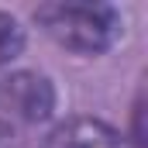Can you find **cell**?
<instances>
[{
  "label": "cell",
  "instance_id": "1",
  "mask_svg": "<svg viewBox=\"0 0 148 148\" xmlns=\"http://www.w3.org/2000/svg\"><path fill=\"white\" fill-rule=\"evenodd\" d=\"M35 21L76 55H100L121 35V14L107 3H45L35 10Z\"/></svg>",
  "mask_w": 148,
  "mask_h": 148
},
{
  "label": "cell",
  "instance_id": "2",
  "mask_svg": "<svg viewBox=\"0 0 148 148\" xmlns=\"http://www.w3.org/2000/svg\"><path fill=\"white\" fill-rule=\"evenodd\" d=\"M0 110L21 127H31L48 121L55 110V86L52 79L31 69L0 76Z\"/></svg>",
  "mask_w": 148,
  "mask_h": 148
},
{
  "label": "cell",
  "instance_id": "3",
  "mask_svg": "<svg viewBox=\"0 0 148 148\" xmlns=\"http://www.w3.org/2000/svg\"><path fill=\"white\" fill-rule=\"evenodd\" d=\"M38 148H131L110 124L93 117H73L59 124Z\"/></svg>",
  "mask_w": 148,
  "mask_h": 148
},
{
  "label": "cell",
  "instance_id": "4",
  "mask_svg": "<svg viewBox=\"0 0 148 148\" xmlns=\"http://www.w3.org/2000/svg\"><path fill=\"white\" fill-rule=\"evenodd\" d=\"M24 52V28L14 14L0 10V66L14 62L17 55Z\"/></svg>",
  "mask_w": 148,
  "mask_h": 148
},
{
  "label": "cell",
  "instance_id": "5",
  "mask_svg": "<svg viewBox=\"0 0 148 148\" xmlns=\"http://www.w3.org/2000/svg\"><path fill=\"white\" fill-rule=\"evenodd\" d=\"M0 148H24V127L0 110Z\"/></svg>",
  "mask_w": 148,
  "mask_h": 148
},
{
  "label": "cell",
  "instance_id": "6",
  "mask_svg": "<svg viewBox=\"0 0 148 148\" xmlns=\"http://www.w3.org/2000/svg\"><path fill=\"white\" fill-rule=\"evenodd\" d=\"M131 141L134 148H145V93H138L134 110H131Z\"/></svg>",
  "mask_w": 148,
  "mask_h": 148
}]
</instances>
